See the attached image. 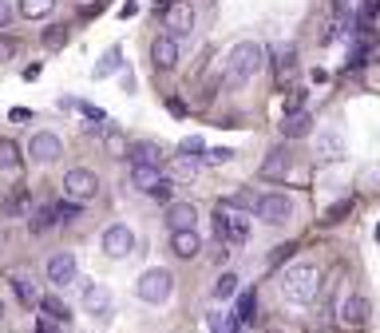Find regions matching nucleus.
I'll use <instances>...</instances> for the list:
<instances>
[{"label": "nucleus", "instance_id": "obj_30", "mask_svg": "<svg viewBox=\"0 0 380 333\" xmlns=\"http://www.w3.org/2000/svg\"><path fill=\"white\" fill-rule=\"evenodd\" d=\"M40 44H44L48 52H60L64 44H68V28H64V24H52V28H44Z\"/></svg>", "mask_w": 380, "mask_h": 333}, {"label": "nucleus", "instance_id": "obj_37", "mask_svg": "<svg viewBox=\"0 0 380 333\" xmlns=\"http://www.w3.org/2000/svg\"><path fill=\"white\" fill-rule=\"evenodd\" d=\"M150 199H155V202H167V206H170V199H174V182H170V179H162L159 187L150 191Z\"/></svg>", "mask_w": 380, "mask_h": 333}, {"label": "nucleus", "instance_id": "obj_7", "mask_svg": "<svg viewBox=\"0 0 380 333\" xmlns=\"http://www.w3.org/2000/svg\"><path fill=\"white\" fill-rule=\"evenodd\" d=\"M64 155V139L56 132H36L28 143V159L32 163H56Z\"/></svg>", "mask_w": 380, "mask_h": 333}, {"label": "nucleus", "instance_id": "obj_14", "mask_svg": "<svg viewBox=\"0 0 380 333\" xmlns=\"http://www.w3.org/2000/svg\"><path fill=\"white\" fill-rule=\"evenodd\" d=\"M290 163H293V151L285 147V143L273 147V151L266 155V163H261V179H270V182L285 179V175H290Z\"/></svg>", "mask_w": 380, "mask_h": 333}, {"label": "nucleus", "instance_id": "obj_38", "mask_svg": "<svg viewBox=\"0 0 380 333\" xmlns=\"http://www.w3.org/2000/svg\"><path fill=\"white\" fill-rule=\"evenodd\" d=\"M56 211H60V222H76L80 218V202H56Z\"/></svg>", "mask_w": 380, "mask_h": 333}, {"label": "nucleus", "instance_id": "obj_16", "mask_svg": "<svg viewBox=\"0 0 380 333\" xmlns=\"http://www.w3.org/2000/svg\"><path fill=\"white\" fill-rule=\"evenodd\" d=\"M167 28H170V36L179 40V36H190L194 32V4H174V8L167 12Z\"/></svg>", "mask_w": 380, "mask_h": 333}, {"label": "nucleus", "instance_id": "obj_35", "mask_svg": "<svg viewBox=\"0 0 380 333\" xmlns=\"http://www.w3.org/2000/svg\"><path fill=\"white\" fill-rule=\"evenodd\" d=\"M179 155H186V159H194V155H206V143H202L198 135H186V139L179 143Z\"/></svg>", "mask_w": 380, "mask_h": 333}, {"label": "nucleus", "instance_id": "obj_11", "mask_svg": "<svg viewBox=\"0 0 380 333\" xmlns=\"http://www.w3.org/2000/svg\"><path fill=\"white\" fill-rule=\"evenodd\" d=\"M254 313H258V293H254V290H242L234 313L226 317V322H230V333H242L246 325H254Z\"/></svg>", "mask_w": 380, "mask_h": 333}, {"label": "nucleus", "instance_id": "obj_32", "mask_svg": "<svg viewBox=\"0 0 380 333\" xmlns=\"http://www.w3.org/2000/svg\"><path fill=\"white\" fill-rule=\"evenodd\" d=\"M234 293H238V274L226 270L218 278V286H214V298H218V302H226V298H234Z\"/></svg>", "mask_w": 380, "mask_h": 333}, {"label": "nucleus", "instance_id": "obj_19", "mask_svg": "<svg viewBox=\"0 0 380 333\" xmlns=\"http://www.w3.org/2000/svg\"><path fill=\"white\" fill-rule=\"evenodd\" d=\"M60 222V211H56V202H44V206H36V211L28 214V226L32 234H48L52 226Z\"/></svg>", "mask_w": 380, "mask_h": 333}, {"label": "nucleus", "instance_id": "obj_21", "mask_svg": "<svg viewBox=\"0 0 380 333\" xmlns=\"http://www.w3.org/2000/svg\"><path fill=\"white\" fill-rule=\"evenodd\" d=\"M12 290H16V298H20L24 305H40L44 302V293L36 290V282L24 278V274H12Z\"/></svg>", "mask_w": 380, "mask_h": 333}, {"label": "nucleus", "instance_id": "obj_49", "mask_svg": "<svg viewBox=\"0 0 380 333\" xmlns=\"http://www.w3.org/2000/svg\"><path fill=\"white\" fill-rule=\"evenodd\" d=\"M155 8H159V12H170V0H155Z\"/></svg>", "mask_w": 380, "mask_h": 333}, {"label": "nucleus", "instance_id": "obj_18", "mask_svg": "<svg viewBox=\"0 0 380 333\" xmlns=\"http://www.w3.org/2000/svg\"><path fill=\"white\" fill-rule=\"evenodd\" d=\"M250 234H254V226H250V214L246 211H234L230 218H226V243H250Z\"/></svg>", "mask_w": 380, "mask_h": 333}, {"label": "nucleus", "instance_id": "obj_42", "mask_svg": "<svg viewBox=\"0 0 380 333\" xmlns=\"http://www.w3.org/2000/svg\"><path fill=\"white\" fill-rule=\"evenodd\" d=\"M206 159H210V163H230L234 151H230V147H214V151H206Z\"/></svg>", "mask_w": 380, "mask_h": 333}, {"label": "nucleus", "instance_id": "obj_36", "mask_svg": "<svg viewBox=\"0 0 380 333\" xmlns=\"http://www.w3.org/2000/svg\"><path fill=\"white\" fill-rule=\"evenodd\" d=\"M376 12H380V0H364V4H360V28H372Z\"/></svg>", "mask_w": 380, "mask_h": 333}, {"label": "nucleus", "instance_id": "obj_48", "mask_svg": "<svg viewBox=\"0 0 380 333\" xmlns=\"http://www.w3.org/2000/svg\"><path fill=\"white\" fill-rule=\"evenodd\" d=\"M8 119H12V123H24V119H28V111H24V107H12Z\"/></svg>", "mask_w": 380, "mask_h": 333}, {"label": "nucleus", "instance_id": "obj_10", "mask_svg": "<svg viewBox=\"0 0 380 333\" xmlns=\"http://www.w3.org/2000/svg\"><path fill=\"white\" fill-rule=\"evenodd\" d=\"M369 298H364V293H349V298H345V310H340V325H345V329H364V325H369Z\"/></svg>", "mask_w": 380, "mask_h": 333}, {"label": "nucleus", "instance_id": "obj_50", "mask_svg": "<svg viewBox=\"0 0 380 333\" xmlns=\"http://www.w3.org/2000/svg\"><path fill=\"white\" fill-rule=\"evenodd\" d=\"M0 322H4V302H0Z\"/></svg>", "mask_w": 380, "mask_h": 333}, {"label": "nucleus", "instance_id": "obj_2", "mask_svg": "<svg viewBox=\"0 0 380 333\" xmlns=\"http://www.w3.org/2000/svg\"><path fill=\"white\" fill-rule=\"evenodd\" d=\"M261 68V48L250 40H242L230 48V56H226V88H238V83H246L250 76H258Z\"/></svg>", "mask_w": 380, "mask_h": 333}, {"label": "nucleus", "instance_id": "obj_12", "mask_svg": "<svg viewBox=\"0 0 380 333\" xmlns=\"http://www.w3.org/2000/svg\"><path fill=\"white\" fill-rule=\"evenodd\" d=\"M150 64H155V68L159 71H170L174 68V64H179V40H174V36H155V44H150Z\"/></svg>", "mask_w": 380, "mask_h": 333}, {"label": "nucleus", "instance_id": "obj_5", "mask_svg": "<svg viewBox=\"0 0 380 333\" xmlns=\"http://www.w3.org/2000/svg\"><path fill=\"white\" fill-rule=\"evenodd\" d=\"M64 194H68L71 202H91L95 194H100V179H95V171H88V167H71L68 175H64Z\"/></svg>", "mask_w": 380, "mask_h": 333}, {"label": "nucleus", "instance_id": "obj_8", "mask_svg": "<svg viewBox=\"0 0 380 333\" xmlns=\"http://www.w3.org/2000/svg\"><path fill=\"white\" fill-rule=\"evenodd\" d=\"M76 274H80V258L71 250H60L48 258V282L52 286H71L76 282Z\"/></svg>", "mask_w": 380, "mask_h": 333}, {"label": "nucleus", "instance_id": "obj_27", "mask_svg": "<svg viewBox=\"0 0 380 333\" xmlns=\"http://www.w3.org/2000/svg\"><path fill=\"white\" fill-rule=\"evenodd\" d=\"M28 206H32V194L24 191V187H16V191H8V199H4V214H28Z\"/></svg>", "mask_w": 380, "mask_h": 333}, {"label": "nucleus", "instance_id": "obj_6", "mask_svg": "<svg viewBox=\"0 0 380 333\" xmlns=\"http://www.w3.org/2000/svg\"><path fill=\"white\" fill-rule=\"evenodd\" d=\"M131 250H135V230H131L127 222H111L107 230H103V254L107 258H131Z\"/></svg>", "mask_w": 380, "mask_h": 333}, {"label": "nucleus", "instance_id": "obj_51", "mask_svg": "<svg viewBox=\"0 0 380 333\" xmlns=\"http://www.w3.org/2000/svg\"><path fill=\"white\" fill-rule=\"evenodd\" d=\"M83 4H88V12H91V0H83Z\"/></svg>", "mask_w": 380, "mask_h": 333}, {"label": "nucleus", "instance_id": "obj_41", "mask_svg": "<svg viewBox=\"0 0 380 333\" xmlns=\"http://www.w3.org/2000/svg\"><path fill=\"white\" fill-rule=\"evenodd\" d=\"M16 56V40L12 36H0V60H12Z\"/></svg>", "mask_w": 380, "mask_h": 333}, {"label": "nucleus", "instance_id": "obj_43", "mask_svg": "<svg viewBox=\"0 0 380 333\" xmlns=\"http://www.w3.org/2000/svg\"><path fill=\"white\" fill-rule=\"evenodd\" d=\"M226 218H230V214L218 206V211H214V234H218V238H226Z\"/></svg>", "mask_w": 380, "mask_h": 333}, {"label": "nucleus", "instance_id": "obj_9", "mask_svg": "<svg viewBox=\"0 0 380 333\" xmlns=\"http://www.w3.org/2000/svg\"><path fill=\"white\" fill-rule=\"evenodd\" d=\"M80 305L88 313H95V317H107L111 313V290L100 282H83L80 286Z\"/></svg>", "mask_w": 380, "mask_h": 333}, {"label": "nucleus", "instance_id": "obj_3", "mask_svg": "<svg viewBox=\"0 0 380 333\" xmlns=\"http://www.w3.org/2000/svg\"><path fill=\"white\" fill-rule=\"evenodd\" d=\"M170 290H174V274H170L167 266H150V270L139 274V282H135L139 302H147V305H167Z\"/></svg>", "mask_w": 380, "mask_h": 333}, {"label": "nucleus", "instance_id": "obj_13", "mask_svg": "<svg viewBox=\"0 0 380 333\" xmlns=\"http://www.w3.org/2000/svg\"><path fill=\"white\" fill-rule=\"evenodd\" d=\"M167 226H170V234L194 230V226H198V206H194V202H170L167 206Z\"/></svg>", "mask_w": 380, "mask_h": 333}, {"label": "nucleus", "instance_id": "obj_47", "mask_svg": "<svg viewBox=\"0 0 380 333\" xmlns=\"http://www.w3.org/2000/svg\"><path fill=\"white\" fill-rule=\"evenodd\" d=\"M24 80H28V83H32V80H40V64H32V68H24Z\"/></svg>", "mask_w": 380, "mask_h": 333}, {"label": "nucleus", "instance_id": "obj_52", "mask_svg": "<svg viewBox=\"0 0 380 333\" xmlns=\"http://www.w3.org/2000/svg\"><path fill=\"white\" fill-rule=\"evenodd\" d=\"M266 333H278V329H266Z\"/></svg>", "mask_w": 380, "mask_h": 333}, {"label": "nucleus", "instance_id": "obj_23", "mask_svg": "<svg viewBox=\"0 0 380 333\" xmlns=\"http://www.w3.org/2000/svg\"><path fill=\"white\" fill-rule=\"evenodd\" d=\"M119 64H123V48H107L100 56V64H95V71H91V76H95V80H107V76H115V71H119Z\"/></svg>", "mask_w": 380, "mask_h": 333}, {"label": "nucleus", "instance_id": "obj_29", "mask_svg": "<svg viewBox=\"0 0 380 333\" xmlns=\"http://www.w3.org/2000/svg\"><path fill=\"white\" fill-rule=\"evenodd\" d=\"M198 167H202V163H194V159H186V155H182V159H174V167H170V179H174V182L198 179Z\"/></svg>", "mask_w": 380, "mask_h": 333}, {"label": "nucleus", "instance_id": "obj_22", "mask_svg": "<svg viewBox=\"0 0 380 333\" xmlns=\"http://www.w3.org/2000/svg\"><path fill=\"white\" fill-rule=\"evenodd\" d=\"M162 182V175H159V167H131V187H139V191H155Z\"/></svg>", "mask_w": 380, "mask_h": 333}, {"label": "nucleus", "instance_id": "obj_40", "mask_svg": "<svg viewBox=\"0 0 380 333\" xmlns=\"http://www.w3.org/2000/svg\"><path fill=\"white\" fill-rule=\"evenodd\" d=\"M12 21H16V8H12L8 0H0V28H8Z\"/></svg>", "mask_w": 380, "mask_h": 333}, {"label": "nucleus", "instance_id": "obj_34", "mask_svg": "<svg viewBox=\"0 0 380 333\" xmlns=\"http://www.w3.org/2000/svg\"><path fill=\"white\" fill-rule=\"evenodd\" d=\"M293 254H297V243H285V246H278V250H270V274L281 270V266L290 262Z\"/></svg>", "mask_w": 380, "mask_h": 333}, {"label": "nucleus", "instance_id": "obj_20", "mask_svg": "<svg viewBox=\"0 0 380 333\" xmlns=\"http://www.w3.org/2000/svg\"><path fill=\"white\" fill-rule=\"evenodd\" d=\"M309 132H313L309 111H293V115H285V123H281V135H285V139H305Z\"/></svg>", "mask_w": 380, "mask_h": 333}, {"label": "nucleus", "instance_id": "obj_31", "mask_svg": "<svg viewBox=\"0 0 380 333\" xmlns=\"http://www.w3.org/2000/svg\"><path fill=\"white\" fill-rule=\"evenodd\" d=\"M226 206H234V211H254V206H258V194H254L250 187H242V191H234L230 199H226Z\"/></svg>", "mask_w": 380, "mask_h": 333}, {"label": "nucleus", "instance_id": "obj_1", "mask_svg": "<svg viewBox=\"0 0 380 333\" xmlns=\"http://www.w3.org/2000/svg\"><path fill=\"white\" fill-rule=\"evenodd\" d=\"M281 290H285V302L293 305H309L321 290V270L313 262H293L281 278Z\"/></svg>", "mask_w": 380, "mask_h": 333}, {"label": "nucleus", "instance_id": "obj_45", "mask_svg": "<svg viewBox=\"0 0 380 333\" xmlns=\"http://www.w3.org/2000/svg\"><path fill=\"white\" fill-rule=\"evenodd\" d=\"M76 107H80V111H83V115H88V119H95V123H100V119H103V111H100V107H91V103H83V100H80V103H76Z\"/></svg>", "mask_w": 380, "mask_h": 333}, {"label": "nucleus", "instance_id": "obj_17", "mask_svg": "<svg viewBox=\"0 0 380 333\" xmlns=\"http://www.w3.org/2000/svg\"><path fill=\"white\" fill-rule=\"evenodd\" d=\"M198 250H202L198 230H179V234H170V254H174V258L190 262V258H198Z\"/></svg>", "mask_w": 380, "mask_h": 333}, {"label": "nucleus", "instance_id": "obj_46", "mask_svg": "<svg viewBox=\"0 0 380 333\" xmlns=\"http://www.w3.org/2000/svg\"><path fill=\"white\" fill-rule=\"evenodd\" d=\"M36 333H60V325L52 322V317H44V322H40V329H36Z\"/></svg>", "mask_w": 380, "mask_h": 333}, {"label": "nucleus", "instance_id": "obj_39", "mask_svg": "<svg viewBox=\"0 0 380 333\" xmlns=\"http://www.w3.org/2000/svg\"><path fill=\"white\" fill-rule=\"evenodd\" d=\"M167 111L174 115V119H182V115H186V103H182L179 95H167Z\"/></svg>", "mask_w": 380, "mask_h": 333}, {"label": "nucleus", "instance_id": "obj_26", "mask_svg": "<svg viewBox=\"0 0 380 333\" xmlns=\"http://www.w3.org/2000/svg\"><path fill=\"white\" fill-rule=\"evenodd\" d=\"M56 8V0H20V16L24 21H44V16H48V12Z\"/></svg>", "mask_w": 380, "mask_h": 333}, {"label": "nucleus", "instance_id": "obj_33", "mask_svg": "<svg viewBox=\"0 0 380 333\" xmlns=\"http://www.w3.org/2000/svg\"><path fill=\"white\" fill-rule=\"evenodd\" d=\"M349 211H352V194H349V199H340L337 206H329V211H325V218H321V226H337V222L345 218Z\"/></svg>", "mask_w": 380, "mask_h": 333}, {"label": "nucleus", "instance_id": "obj_28", "mask_svg": "<svg viewBox=\"0 0 380 333\" xmlns=\"http://www.w3.org/2000/svg\"><path fill=\"white\" fill-rule=\"evenodd\" d=\"M20 147H16V139H0V171H16L20 167Z\"/></svg>", "mask_w": 380, "mask_h": 333}, {"label": "nucleus", "instance_id": "obj_25", "mask_svg": "<svg viewBox=\"0 0 380 333\" xmlns=\"http://www.w3.org/2000/svg\"><path fill=\"white\" fill-rule=\"evenodd\" d=\"M40 310H44V317H52V322H71V310H68V302H60L56 293H44Z\"/></svg>", "mask_w": 380, "mask_h": 333}, {"label": "nucleus", "instance_id": "obj_4", "mask_svg": "<svg viewBox=\"0 0 380 333\" xmlns=\"http://www.w3.org/2000/svg\"><path fill=\"white\" fill-rule=\"evenodd\" d=\"M254 214H258L266 226H285V222L293 218V199L285 191H266V194H258Z\"/></svg>", "mask_w": 380, "mask_h": 333}, {"label": "nucleus", "instance_id": "obj_24", "mask_svg": "<svg viewBox=\"0 0 380 333\" xmlns=\"http://www.w3.org/2000/svg\"><path fill=\"white\" fill-rule=\"evenodd\" d=\"M317 155L321 159H340V155H345V139H340L337 132H325V135H317Z\"/></svg>", "mask_w": 380, "mask_h": 333}, {"label": "nucleus", "instance_id": "obj_44", "mask_svg": "<svg viewBox=\"0 0 380 333\" xmlns=\"http://www.w3.org/2000/svg\"><path fill=\"white\" fill-rule=\"evenodd\" d=\"M333 12H337L340 21H349V12H352V0H333Z\"/></svg>", "mask_w": 380, "mask_h": 333}, {"label": "nucleus", "instance_id": "obj_15", "mask_svg": "<svg viewBox=\"0 0 380 333\" xmlns=\"http://www.w3.org/2000/svg\"><path fill=\"white\" fill-rule=\"evenodd\" d=\"M131 155V167H162V147L155 139H139L127 147Z\"/></svg>", "mask_w": 380, "mask_h": 333}]
</instances>
